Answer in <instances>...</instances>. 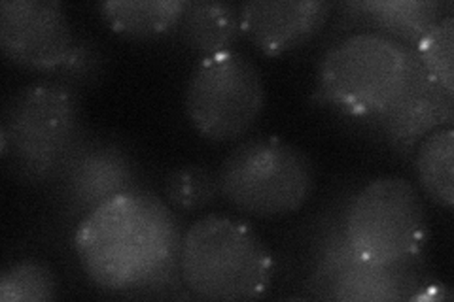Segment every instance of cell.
Masks as SVG:
<instances>
[{
	"label": "cell",
	"instance_id": "7a4b0ae2",
	"mask_svg": "<svg viewBox=\"0 0 454 302\" xmlns=\"http://www.w3.org/2000/svg\"><path fill=\"white\" fill-rule=\"evenodd\" d=\"M85 142L76 93L53 80L12 95L0 123V155L20 182L57 183Z\"/></svg>",
	"mask_w": 454,
	"mask_h": 302
},
{
	"label": "cell",
	"instance_id": "277c9868",
	"mask_svg": "<svg viewBox=\"0 0 454 302\" xmlns=\"http://www.w3.org/2000/svg\"><path fill=\"white\" fill-rule=\"evenodd\" d=\"M216 178L225 203L260 220L300 212L317 190L310 157L277 136L240 142L223 157Z\"/></svg>",
	"mask_w": 454,
	"mask_h": 302
},
{
	"label": "cell",
	"instance_id": "7c38bea8",
	"mask_svg": "<svg viewBox=\"0 0 454 302\" xmlns=\"http://www.w3.org/2000/svg\"><path fill=\"white\" fill-rule=\"evenodd\" d=\"M452 120L454 95L435 83L415 59V72L407 88L373 121H379L392 150L409 155L426 136L450 125Z\"/></svg>",
	"mask_w": 454,
	"mask_h": 302
},
{
	"label": "cell",
	"instance_id": "9c48e42d",
	"mask_svg": "<svg viewBox=\"0 0 454 302\" xmlns=\"http://www.w3.org/2000/svg\"><path fill=\"white\" fill-rule=\"evenodd\" d=\"M135 157L110 140H88L57 180L61 205L82 220L110 197L138 187Z\"/></svg>",
	"mask_w": 454,
	"mask_h": 302
},
{
	"label": "cell",
	"instance_id": "6da1fadb",
	"mask_svg": "<svg viewBox=\"0 0 454 302\" xmlns=\"http://www.w3.org/2000/svg\"><path fill=\"white\" fill-rule=\"evenodd\" d=\"M182 233L173 210L146 187H133L78 221L74 252L90 282L106 293L163 290L178 272Z\"/></svg>",
	"mask_w": 454,
	"mask_h": 302
},
{
	"label": "cell",
	"instance_id": "4fadbf2b",
	"mask_svg": "<svg viewBox=\"0 0 454 302\" xmlns=\"http://www.w3.org/2000/svg\"><path fill=\"white\" fill-rule=\"evenodd\" d=\"M175 31L182 44L201 57L230 51L243 36L239 4L218 0H190Z\"/></svg>",
	"mask_w": 454,
	"mask_h": 302
},
{
	"label": "cell",
	"instance_id": "52a82bcc",
	"mask_svg": "<svg viewBox=\"0 0 454 302\" xmlns=\"http://www.w3.org/2000/svg\"><path fill=\"white\" fill-rule=\"evenodd\" d=\"M265 81L237 50L201 57L192 70L184 106L195 131L210 142L243 138L265 108Z\"/></svg>",
	"mask_w": 454,
	"mask_h": 302
},
{
	"label": "cell",
	"instance_id": "8992f818",
	"mask_svg": "<svg viewBox=\"0 0 454 302\" xmlns=\"http://www.w3.org/2000/svg\"><path fill=\"white\" fill-rule=\"evenodd\" d=\"M415 72V53L390 36L362 31L345 36L320 61L318 93L352 118L375 120L402 95Z\"/></svg>",
	"mask_w": 454,
	"mask_h": 302
},
{
	"label": "cell",
	"instance_id": "30bf717a",
	"mask_svg": "<svg viewBox=\"0 0 454 302\" xmlns=\"http://www.w3.org/2000/svg\"><path fill=\"white\" fill-rule=\"evenodd\" d=\"M315 272L317 285L339 300H395L405 298L409 287L407 268L377 267L352 255L343 240L339 221L330 225L322 238Z\"/></svg>",
	"mask_w": 454,
	"mask_h": 302
},
{
	"label": "cell",
	"instance_id": "2e32d148",
	"mask_svg": "<svg viewBox=\"0 0 454 302\" xmlns=\"http://www.w3.org/2000/svg\"><path fill=\"white\" fill-rule=\"evenodd\" d=\"M415 174L422 193L447 210L454 205V131L442 127L426 136L415 155Z\"/></svg>",
	"mask_w": 454,
	"mask_h": 302
},
{
	"label": "cell",
	"instance_id": "ba28073f",
	"mask_svg": "<svg viewBox=\"0 0 454 302\" xmlns=\"http://www.w3.org/2000/svg\"><path fill=\"white\" fill-rule=\"evenodd\" d=\"M0 50L27 70H61L76 50L65 4L57 0H3Z\"/></svg>",
	"mask_w": 454,
	"mask_h": 302
},
{
	"label": "cell",
	"instance_id": "e0dca14e",
	"mask_svg": "<svg viewBox=\"0 0 454 302\" xmlns=\"http://www.w3.org/2000/svg\"><path fill=\"white\" fill-rule=\"evenodd\" d=\"M165 203L178 212H199L220 195L216 172L205 165H184L170 172L163 185Z\"/></svg>",
	"mask_w": 454,
	"mask_h": 302
},
{
	"label": "cell",
	"instance_id": "ac0fdd59",
	"mask_svg": "<svg viewBox=\"0 0 454 302\" xmlns=\"http://www.w3.org/2000/svg\"><path fill=\"white\" fill-rule=\"evenodd\" d=\"M415 53L420 68L428 74L435 83L454 95V16L439 18L428 31H426L417 44L411 48Z\"/></svg>",
	"mask_w": 454,
	"mask_h": 302
},
{
	"label": "cell",
	"instance_id": "3957f363",
	"mask_svg": "<svg viewBox=\"0 0 454 302\" xmlns=\"http://www.w3.org/2000/svg\"><path fill=\"white\" fill-rule=\"evenodd\" d=\"M275 259L252 225L231 215H205L182 235L178 275L203 300H254L271 285Z\"/></svg>",
	"mask_w": 454,
	"mask_h": 302
},
{
	"label": "cell",
	"instance_id": "d6986e66",
	"mask_svg": "<svg viewBox=\"0 0 454 302\" xmlns=\"http://www.w3.org/2000/svg\"><path fill=\"white\" fill-rule=\"evenodd\" d=\"M57 298V282L50 267L21 259L8 265L0 276V300L3 302H50Z\"/></svg>",
	"mask_w": 454,
	"mask_h": 302
},
{
	"label": "cell",
	"instance_id": "5bb4252c",
	"mask_svg": "<svg viewBox=\"0 0 454 302\" xmlns=\"http://www.w3.org/2000/svg\"><path fill=\"white\" fill-rule=\"evenodd\" d=\"M188 3L190 0H105L97 8L116 35L150 40L175 31Z\"/></svg>",
	"mask_w": 454,
	"mask_h": 302
},
{
	"label": "cell",
	"instance_id": "5b68a950",
	"mask_svg": "<svg viewBox=\"0 0 454 302\" xmlns=\"http://www.w3.org/2000/svg\"><path fill=\"white\" fill-rule=\"evenodd\" d=\"M352 255L377 267L419 259L428 242V215L420 191L402 176H380L350 197L339 218Z\"/></svg>",
	"mask_w": 454,
	"mask_h": 302
},
{
	"label": "cell",
	"instance_id": "9a60e30c",
	"mask_svg": "<svg viewBox=\"0 0 454 302\" xmlns=\"http://www.w3.org/2000/svg\"><path fill=\"white\" fill-rule=\"evenodd\" d=\"M367 25L377 28L375 33L390 36L403 46L413 48L419 38L442 18V4L434 0H369V3H350Z\"/></svg>",
	"mask_w": 454,
	"mask_h": 302
},
{
	"label": "cell",
	"instance_id": "8fae6325",
	"mask_svg": "<svg viewBox=\"0 0 454 302\" xmlns=\"http://www.w3.org/2000/svg\"><path fill=\"white\" fill-rule=\"evenodd\" d=\"M325 0H248L239 4L240 31L265 55H282L305 46L330 19Z\"/></svg>",
	"mask_w": 454,
	"mask_h": 302
}]
</instances>
